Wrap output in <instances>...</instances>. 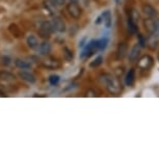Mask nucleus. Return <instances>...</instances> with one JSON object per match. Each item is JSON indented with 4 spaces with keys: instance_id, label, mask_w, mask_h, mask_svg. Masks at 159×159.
<instances>
[{
    "instance_id": "f257e3e1",
    "label": "nucleus",
    "mask_w": 159,
    "mask_h": 159,
    "mask_svg": "<svg viewBox=\"0 0 159 159\" xmlns=\"http://www.w3.org/2000/svg\"><path fill=\"white\" fill-rule=\"evenodd\" d=\"M101 82L105 85L108 93L112 95H119L122 92V84L119 78L112 74H102L100 76Z\"/></svg>"
},
{
    "instance_id": "f03ea898",
    "label": "nucleus",
    "mask_w": 159,
    "mask_h": 159,
    "mask_svg": "<svg viewBox=\"0 0 159 159\" xmlns=\"http://www.w3.org/2000/svg\"><path fill=\"white\" fill-rule=\"evenodd\" d=\"M146 30L151 35L159 37V19L157 18H148L143 22Z\"/></svg>"
},
{
    "instance_id": "7ed1b4c3",
    "label": "nucleus",
    "mask_w": 159,
    "mask_h": 159,
    "mask_svg": "<svg viewBox=\"0 0 159 159\" xmlns=\"http://www.w3.org/2000/svg\"><path fill=\"white\" fill-rule=\"evenodd\" d=\"M53 31H54V27H53L52 22L44 21V22L41 24L40 29H39V34H40L43 39H48L51 34H52Z\"/></svg>"
},
{
    "instance_id": "20e7f679",
    "label": "nucleus",
    "mask_w": 159,
    "mask_h": 159,
    "mask_svg": "<svg viewBox=\"0 0 159 159\" xmlns=\"http://www.w3.org/2000/svg\"><path fill=\"white\" fill-rule=\"evenodd\" d=\"M67 11L72 18L74 19H79L82 14L81 7L78 5V2H70L67 5Z\"/></svg>"
},
{
    "instance_id": "39448f33",
    "label": "nucleus",
    "mask_w": 159,
    "mask_h": 159,
    "mask_svg": "<svg viewBox=\"0 0 159 159\" xmlns=\"http://www.w3.org/2000/svg\"><path fill=\"white\" fill-rule=\"evenodd\" d=\"M99 50V47H98V41L96 40H93L91 41L89 43L86 45L84 50L82 51L81 53V58H85V57H89L95 51Z\"/></svg>"
},
{
    "instance_id": "423d86ee",
    "label": "nucleus",
    "mask_w": 159,
    "mask_h": 159,
    "mask_svg": "<svg viewBox=\"0 0 159 159\" xmlns=\"http://www.w3.org/2000/svg\"><path fill=\"white\" fill-rule=\"evenodd\" d=\"M137 66H139V68L140 69V70H143V71L149 70V69L153 66V58H152V56H150L148 54L143 55L142 57L139 59Z\"/></svg>"
},
{
    "instance_id": "0eeeda50",
    "label": "nucleus",
    "mask_w": 159,
    "mask_h": 159,
    "mask_svg": "<svg viewBox=\"0 0 159 159\" xmlns=\"http://www.w3.org/2000/svg\"><path fill=\"white\" fill-rule=\"evenodd\" d=\"M53 27H54V30L57 32H65L66 31V23L64 22V20L61 18L56 17L53 20Z\"/></svg>"
},
{
    "instance_id": "6e6552de",
    "label": "nucleus",
    "mask_w": 159,
    "mask_h": 159,
    "mask_svg": "<svg viewBox=\"0 0 159 159\" xmlns=\"http://www.w3.org/2000/svg\"><path fill=\"white\" fill-rule=\"evenodd\" d=\"M128 53V46L126 43H121L118 46V49H116V58L119 61H122L123 58L127 55Z\"/></svg>"
},
{
    "instance_id": "1a4fd4ad",
    "label": "nucleus",
    "mask_w": 159,
    "mask_h": 159,
    "mask_svg": "<svg viewBox=\"0 0 159 159\" xmlns=\"http://www.w3.org/2000/svg\"><path fill=\"white\" fill-rule=\"evenodd\" d=\"M140 49H142V46L137 43L132 47V49L130 50V53H129V61H135L137 58H139V55L140 53Z\"/></svg>"
},
{
    "instance_id": "9d476101",
    "label": "nucleus",
    "mask_w": 159,
    "mask_h": 159,
    "mask_svg": "<svg viewBox=\"0 0 159 159\" xmlns=\"http://www.w3.org/2000/svg\"><path fill=\"white\" fill-rule=\"evenodd\" d=\"M143 14L146 15V17H148V18H157L158 16V13H157V11H156V8L153 7L152 5H150V4L143 5Z\"/></svg>"
},
{
    "instance_id": "9b49d317",
    "label": "nucleus",
    "mask_w": 159,
    "mask_h": 159,
    "mask_svg": "<svg viewBox=\"0 0 159 159\" xmlns=\"http://www.w3.org/2000/svg\"><path fill=\"white\" fill-rule=\"evenodd\" d=\"M19 77L22 80H24V81H26L28 83H34L37 81V78L34 77V75L29 73V72H25V71L19 72Z\"/></svg>"
},
{
    "instance_id": "f8f14e48",
    "label": "nucleus",
    "mask_w": 159,
    "mask_h": 159,
    "mask_svg": "<svg viewBox=\"0 0 159 159\" xmlns=\"http://www.w3.org/2000/svg\"><path fill=\"white\" fill-rule=\"evenodd\" d=\"M134 81H135V70L130 69L125 76V83L127 86H132L134 84Z\"/></svg>"
},
{
    "instance_id": "ddd939ff",
    "label": "nucleus",
    "mask_w": 159,
    "mask_h": 159,
    "mask_svg": "<svg viewBox=\"0 0 159 159\" xmlns=\"http://www.w3.org/2000/svg\"><path fill=\"white\" fill-rule=\"evenodd\" d=\"M8 31L11 32V34L13 35L14 38H21V35H22V31H21V29L18 27L17 24L15 23H11L10 24V26H8Z\"/></svg>"
},
{
    "instance_id": "4468645a",
    "label": "nucleus",
    "mask_w": 159,
    "mask_h": 159,
    "mask_svg": "<svg viewBox=\"0 0 159 159\" xmlns=\"http://www.w3.org/2000/svg\"><path fill=\"white\" fill-rule=\"evenodd\" d=\"M43 66L47 69H57L61 67V62L56 59H47L43 61Z\"/></svg>"
},
{
    "instance_id": "2eb2a0df",
    "label": "nucleus",
    "mask_w": 159,
    "mask_h": 159,
    "mask_svg": "<svg viewBox=\"0 0 159 159\" xmlns=\"http://www.w3.org/2000/svg\"><path fill=\"white\" fill-rule=\"evenodd\" d=\"M102 18H103V23L105 24V27L110 28V26H111V13H110V11H103Z\"/></svg>"
},
{
    "instance_id": "dca6fc26",
    "label": "nucleus",
    "mask_w": 159,
    "mask_h": 159,
    "mask_svg": "<svg viewBox=\"0 0 159 159\" xmlns=\"http://www.w3.org/2000/svg\"><path fill=\"white\" fill-rule=\"evenodd\" d=\"M26 42H27V45L29 48H31V49H37V48L39 47V42H38V39L37 37H34V34H30L27 37V40H26Z\"/></svg>"
},
{
    "instance_id": "f3484780",
    "label": "nucleus",
    "mask_w": 159,
    "mask_h": 159,
    "mask_svg": "<svg viewBox=\"0 0 159 159\" xmlns=\"http://www.w3.org/2000/svg\"><path fill=\"white\" fill-rule=\"evenodd\" d=\"M0 80L2 81H5V82H8V81H14L15 80V75L10 73V72H0Z\"/></svg>"
},
{
    "instance_id": "a211bd4d",
    "label": "nucleus",
    "mask_w": 159,
    "mask_h": 159,
    "mask_svg": "<svg viewBox=\"0 0 159 159\" xmlns=\"http://www.w3.org/2000/svg\"><path fill=\"white\" fill-rule=\"evenodd\" d=\"M51 51V45L49 42L45 41L40 45V52L42 55H47Z\"/></svg>"
},
{
    "instance_id": "6ab92c4d",
    "label": "nucleus",
    "mask_w": 159,
    "mask_h": 159,
    "mask_svg": "<svg viewBox=\"0 0 159 159\" xmlns=\"http://www.w3.org/2000/svg\"><path fill=\"white\" fill-rule=\"evenodd\" d=\"M15 64H16L17 68L21 69V70H26V69L31 68V64H29V62L26 61H23V59H16Z\"/></svg>"
},
{
    "instance_id": "aec40b11",
    "label": "nucleus",
    "mask_w": 159,
    "mask_h": 159,
    "mask_svg": "<svg viewBox=\"0 0 159 159\" xmlns=\"http://www.w3.org/2000/svg\"><path fill=\"white\" fill-rule=\"evenodd\" d=\"M127 25H128V30H129V32H130V34H135V32L137 31L136 23L134 22V21L132 20L130 17H128Z\"/></svg>"
},
{
    "instance_id": "412c9836",
    "label": "nucleus",
    "mask_w": 159,
    "mask_h": 159,
    "mask_svg": "<svg viewBox=\"0 0 159 159\" xmlns=\"http://www.w3.org/2000/svg\"><path fill=\"white\" fill-rule=\"evenodd\" d=\"M62 52H64V57L66 61H73V57H74V55H73V52L69 49L68 47H64V49H62Z\"/></svg>"
},
{
    "instance_id": "4be33fe9",
    "label": "nucleus",
    "mask_w": 159,
    "mask_h": 159,
    "mask_svg": "<svg viewBox=\"0 0 159 159\" xmlns=\"http://www.w3.org/2000/svg\"><path fill=\"white\" fill-rule=\"evenodd\" d=\"M11 62V59L10 56L0 54V66H3V67H7L10 66Z\"/></svg>"
},
{
    "instance_id": "5701e85b",
    "label": "nucleus",
    "mask_w": 159,
    "mask_h": 159,
    "mask_svg": "<svg viewBox=\"0 0 159 159\" xmlns=\"http://www.w3.org/2000/svg\"><path fill=\"white\" fill-rule=\"evenodd\" d=\"M102 62H103V57H102L101 55H99L91 62V64H89V67L91 68H98Z\"/></svg>"
},
{
    "instance_id": "b1692460",
    "label": "nucleus",
    "mask_w": 159,
    "mask_h": 159,
    "mask_svg": "<svg viewBox=\"0 0 159 159\" xmlns=\"http://www.w3.org/2000/svg\"><path fill=\"white\" fill-rule=\"evenodd\" d=\"M98 41V47H99V50H104L105 48L107 47V43H108V40L106 38H102L100 40H97Z\"/></svg>"
},
{
    "instance_id": "393cba45",
    "label": "nucleus",
    "mask_w": 159,
    "mask_h": 159,
    "mask_svg": "<svg viewBox=\"0 0 159 159\" xmlns=\"http://www.w3.org/2000/svg\"><path fill=\"white\" fill-rule=\"evenodd\" d=\"M129 17H130L135 23H137V21H139V11H137L136 10H134V8H133V10H131Z\"/></svg>"
},
{
    "instance_id": "a878e982",
    "label": "nucleus",
    "mask_w": 159,
    "mask_h": 159,
    "mask_svg": "<svg viewBox=\"0 0 159 159\" xmlns=\"http://www.w3.org/2000/svg\"><path fill=\"white\" fill-rule=\"evenodd\" d=\"M49 82L51 85H56L59 82V76L58 75H51L49 77Z\"/></svg>"
},
{
    "instance_id": "bb28decb",
    "label": "nucleus",
    "mask_w": 159,
    "mask_h": 159,
    "mask_svg": "<svg viewBox=\"0 0 159 159\" xmlns=\"http://www.w3.org/2000/svg\"><path fill=\"white\" fill-rule=\"evenodd\" d=\"M139 44L142 47H145L147 45V40H146L145 37H143V34H139Z\"/></svg>"
},
{
    "instance_id": "cd10ccee",
    "label": "nucleus",
    "mask_w": 159,
    "mask_h": 159,
    "mask_svg": "<svg viewBox=\"0 0 159 159\" xmlns=\"http://www.w3.org/2000/svg\"><path fill=\"white\" fill-rule=\"evenodd\" d=\"M53 4H56V5H62L65 3L66 0H51Z\"/></svg>"
},
{
    "instance_id": "c85d7f7f",
    "label": "nucleus",
    "mask_w": 159,
    "mask_h": 159,
    "mask_svg": "<svg viewBox=\"0 0 159 159\" xmlns=\"http://www.w3.org/2000/svg\"><path fill=\"white\" fill-rule=\"evenodd\" d=\"M86 96H89V97H96V96H97V94H96L95 92H93V91H91V89H89V91H88L86 92Z\"/></svg>"
},
{
    "instance_id": "c756f323",
    "label": "nucleus",
    "mask_w": 159,
    "mask_h": 159,
    "mask_svg": "<svg viewBox=\"0 0 159 159\" xmlns=\"http://www.w3.org/2000/svg\"><path fill=\"white\" fill-rule=\"evenodd\" d=\"M102 22H103V18H102V15H101V16H99L97 19H96L95 23L97 24V25H99V24H101Z\"/></svg>"
},
{
    "instance_id": "7c9ffc66",
    "label": "nucleus",
    "mask_w": 159,
    "mask_h": 159,
    "mask_svg": "<svg viewBox=\"0 0 159 159\" xmlns=\"http://www.w3.org/2000/svg\"><path fill=\"white\" fill-rule=\"evenodd\" d=\"M79 0H70V2H78Z\"/></svg>"
},
{
    "instance_id": "2f4dec72",
    "label": "nucleus",
    "mask_w": 159,
    "mask_h": 159,
    "mask_svg": "<svg viewBox=\"0 0 159 159\" xmlns=\"http://www.w3.org/2000/svg\"><path fill=\"white\" fill-rule=\"evenodd\" d=\"M158 61H159V52H158Z\"/></svg>"
},
{
    "instance_id": "473e14b6",
    "label": "nucleus",
    "mask_w": 159,
    "mask_h": 159,
    "mask_svg": "<svg viewBox=\"0 0 159 159\" xmlns=\"http://www.w3.org/2000/svg\"><path fill=\"white\" fill-rule=\"evenodd\" d=\"M116 1H119V0H116Z\"/></svg>"
}]
</instances>
